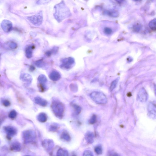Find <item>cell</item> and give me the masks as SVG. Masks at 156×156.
<instances>
[{"mask_svg": "<svg viewBox=\"0 0 156 156\" xmlns=\"http://www.w3.org/2000/svg\"><path fill=\"white\" fill-rule=\"evenodd\" d=\"M10 149L12 151H20L21 149V145L19 142H14L11 144Z\"/></svg>", "mask_w": 156, "mask_h": 156, "instance_id": "cell-15", "label": "cell"}, {"mask_svg": "<svg viewBox=\"0 0 156 156\" xmlns=\"http://www.w3.org/2000/svg\"><path fill=\"white\" fill-rule=\"evenodd\" d=\"M1 27L4 32H9L11 31L13 28L12 24L8 20H4L1 24Z\"/></svg>", "mask_w": 156, "mask_h": 156, "instance_id": "cell-11", "label": "cell"}, {"mask_svg": "<svg viewBox=\"0 0 156 156\" xmlns=\"http://www.w3.org/2000/svg\"><path fill=\"white\" fill-rule=\"evenodd\" d=\"M133 1H139V0H133Z\"/></svg>", "mask_w": 156, "mask_h": 156, "instance_id": "cell-37", "label": "cell"}, {"mask_svg": "<svg viewBox=\"0 0 156 156\" xmlns=\"http://www.w3.org/2000/svg\"><path fill=\"white\" fill-rule=\"evenodd\" d=\"M35 103L43 107H45L47 105L48 102L45 99L40 97H36L34 99Z\"/></svg>", "mask_w": 156, "mask_h": 156, "instance_id": "cell-14", "label": "cell"}, {"mask_svg": "<svg viewBox=\"0 0 156 156\" xmlns=\"http://www.w3.org/2000/svg\"><path fill=\"white\" fill-rule=\"evenodd\" d=\"M60 137L61 139L66 142H69L71 140V137L66 131L64 130L62 132Z\"/></svg>", "mask_w": 156, "mask_h": 156, "instance_id": "cell-17", "label": "cell"}, {"mask_svg": "<svg viewBox=\"0 0 156 156\" xmlns=\"http://www.w3.org/2000/svg\"><path fill=\"white\" fill-rule=\"evenodd\" d=\"M119 79V78H117L111 83L110 87V90L111 91H113L116 88Z\"/></svg>", "mask_w": 156, "mask_h": 156, "instance_id": "cell-22", "label": "cell"}, {"mask_svg": "<svg viewBox=\"0 0 156 156\" xmlns=\"http://www.w3.org/2000/svg\"><path fill=\"white\" fill-rule=\"evenodd\" d=\"M149 26L150 29L153 31H155L156 30V19H153L149 24Z\"/></svg>", "mask_w": 156, "mask_h": 156, "instance_id": "cell-23", "label": "cell"}, {"mask_svg": "<svg viewBox=\"0 0 156 156\" xmlns=\"http://www.w3.org/2000/svg\"><path fill=\"white\" fill-rule=\"evenodd\" d=\"M83 155L86 156H93V154L91 151L89 150H86L83 153Z\"/></svg>", "mask_w": 156, "mask_h": 156, "instance_id": "cell-31", "label": "cell"}, {"mask_svg": "<svg viewBox=\"0 0 156 156\" xmlns=\"http://www.w3.org/2000/svg\"><path fill=\"white\" fill-rule=\"evenodd\" d=\"M104 31L105 33L107 35H110L112 32V30L110 28L108 27L105 28Z\"/></svg>", "mask_w": 156, "mask_h": 156, "instance_id": "cell-30", "label": "cell"}, {"mask_svg": "<svg viewBox=\"0 0 156 156\" xmlns=\"http://www.w3.org/2000/svg\"><path fill=\"white\" fill-rule=\"evenodd\" d=\"M38 81L39 82L40 84H44L47 82V80L45 75H41L38 76Z\"/></svg>", "mask_w": 156, "mask_h": 156, "instance_id": "cell-20", "label": "cell"}, {"mask_svg": "<svg viewBox=\"0 0 156 156\" xmlns=\"http://www.w3.org/2000/svg\"><path fill=\"white\" fill-rule=\"evenodd\" d=\"M54 10L53 16L55 19L59 23L71 16L69 8L63 1L55 6Z\"/></svg>", "mask_w": 156, "mask_h": 156, "instance_id": "cell-1", "label": "cell"}, {"mask_svg": "<svg viewBox=\"0 0 156 156\" xmlns=\"http://www.w3.org/2000/svg\"><path fill=\"white\" fill-rule=\"evenodd\" d=\"M94 135L93 132L88 131L85 135V139L88 144H92L94 141Z\"/></svg>", "mask_w": 156, "mask_h": 156, "instance_id": "cell-13", "label": "cell"}, {"mask_svg": "<svg viewBox=\"0 0 156 156\" xmlns=\"http://www.w3.org/2000/svg\"><path fill=\"white\" fill-rule=\"evenodd\" d=\"M42 62L41 60H39L36 62L35 63L37 66L39 68H41L42 66Z\"/></svg>", "mask_w": 156, "mask_h": 156, "instance_id": "cell-33", "label": "cell"}, {"mask_svg": "<svg viewBox=\"0 0 156 156\" xmlns=\"http://www.w3.org/2000/svg\"><path fill=\"white\" fill-rule=\"evenodd\" d=\"M42 145L47 152H50L54 148V142L51 140L46 139L43 141Z\"/></svg>", "mask_w": 156, "mask_h": 156, "instance_id": "cell-7", "label": "cell"}, {"mask_svg": "<svg viewBox=\"0 0 156 156\" xmlns=\"http://www.w3.org/2000/svg\"><path fill=\"white\" fill-rule=\"evenodd\" d=\"M48 119L47 116L45 113H41L38 114L37 117L38 121L41 123H44L47 121Z\"/></svg>", "mask_w": 156, "mask_h": 156, "instance_id": "cell-16", "label": "cell"}, {"mask_svg": "<svg viewBox=\"0 0 156 156\" xmlns=\"http://www.w3.org/2000/svg\"><path fill=\"white\" fill-rule=\"evenodd\" d=\"M49 78L52 81H56L60 79L61 78V76L57 71H53L50 74Z\"/></svg>", "mask_w": 156, "mask_h": 156, "instance_id": "cell-12", "label": "cell"}, {"mask_svg": "<svg viewBox=\"0 0 156 156\" xmlns=\"http://www.w3.org/2000/svg\"><path fill=\"white\" fill-rule=\"evenodd\" d=\"M23 137L25 143H31L35 141L36 139V134L33 130H26L23 133Z\"/></svg>", "mask_w": 156, "mask_h": 156, "instance_id": "cell-4", "label": "cell"}, {"mask_svg": "<svg viewBox=\"0 0 156 156\" xmlns=\"http://www.w3.org/2000/svg\"><path fill=\"white\" fill-rule=\"evenodd\" d=\"M141 28V26H136L133 28V29L136 32H138L140 30Z\"/></svg>", "mask_w": 156, "mask_h": 156, "instance_id": "cell-34", "label": "cell"}, {"mask_svg": "<svg viewBox=\"0 0 156 156\" xmlns=\"http://www.w3.org/2000/svg\"><path fill=\"white\" fill-rule=\"evenodd\" d=\"M75 59L72 57L66 58L62 60V67L66 69H70L71 66L75 63Z\"/></svg>", "mask_w": 156, "mask_h": 156, "instance_id": "cell-8", "label": "cell"}, {"mask_svg": "<svg viewBox=\"0 0 156 156\" xmlns=\"http://www.w3.org/2000/svg\"><path fill=\"white\" fill-rule=\"evenodd\" d=\"M95 152L98 154H100L102 153V150L101 146L100 145H97L95 148Z\"/></svg>", "mask_w": 156, "mask_h": 156, "instance_id": "cell-27", "label": "cell"}, {"mask_svg": "<svg viewBox=\"0 0 156 156\" xmlns=\"http://www.w3.org/2000/svg\"><path fill=\"white\" fill-rule=\"evenodd\" d=\"M3 105L4 106L6 107L10 106V102L8 100H5L3 102Z\"/></svg>", "mask_w": 156, "mask_h": 156, "instance_id": "cell-32", "label": "cell"}, {"mask_svg": "<svg viewBox=\"0 0 156 156\" xmlns=\"http://www.w3.org/2000/svg\"><path fill=\"white\" fill-rule=\"evenodd\" d=\"M148 110L149 116L153 119L156 118L155 103L151 102L148 104Z\"/></svg>", "mask_w": 156, "mask_h": 156, "instance_id": "cell-9", "label": "cell"}, {"mask_svg": "<svg viewBox=\"0 0 156 156\" xmlns=\"http://www.w3.org/2000/svg\"><path fill=\"white\" fill-rule=\"evenodd\" d=\"M72 106L73 107L76 114H79L81 113V108L79 105H77L76 104H72Z\"/></svg>", "mask_w": 156, "mask_h": 156, "instance_id": "cell-25", "label": "cell"}, {"mask_svg": "<svg viewBox=\"0 0 156 156\" xmlns=\"http://www.w3.org/2000/svg\"><path fill=\"white\" fill-rule=\"evenodd\" d=\"M96 119H97V117L96 115L94 114L89 120V123L91 124H94L96 122Z\"/></svg>", "mask_w": 156, "mask_h": 156, "instance_id": "cell-28", "label": "cell"}, {"mask_svg": "<svg viewBox=\"0 0 156 156\" xmlns=\"http://www.w3.org/2000/svg\"><path fill=\"white\" fill-rule=\"evenodd\" d=\"M4 129L7 135L8 139L10 140L12 137L17 134V130L15 127L12 126H6L4 127Z\"/></svg>", "mask_w": 156, "mask_h": 156, "instance_id": "cell-6", "label": "cell"}, {"mask_svg": "<svg viewBox=\"0 0 156 156\" xmlns=\"http://www.w3.org/2000/svg\"><path fill=\"white\" fill-rule=\"evenodd\" d=\"M27 19L31 23L35 26H40L42 23L43 16L42 14L40 13L39 14L35 15L28 17Z\"/></svg>", "mask_w": 156, "mask_h": 156, "instance_id": "cell-5", "label": "cell"}, {"mask_svg": "<svg viewBox=\"0 0 156 156\" xmlns=\"http://www.w3.org/2000/svg\"><path fill=\"white\" fill-rule=\"evenodd\" d=\"M127 96H128V97H130V96H131V94L130 93H129L128 94Z\"/></svg>", "mask_w": 156, "mask_h": 156, "instance_id": "cell-36", "label": "cell"}, {"mask_svg": "<svg viewBox=\"0 0 156 156\" xmlns=\"http://www.w3.org/2000/svg\"><path fill=\"white\" fill-rule=\"evenodd\" d=\"M53 112L56 117L59 119L63 117L65 111V106L61 102L58 101H54L51 104Z\"/></svg>", "mask_w": 156, "mask_h": 156, "instance_id": "cell-2", "label": "cell"}, {"mask_svg": "<svg viewBox=\"0 0 156 156\" xmlns=\"http://www.w3.org/2000/svg\"><path fill=\"white\" fill-rule=\"evenodd\" d=\"M57 156H67L68 155V151L66 150L62 149V148H59L57 151Z\"/></svg>", "mask_w": 156, "mask_h": 156, "instance_id": "cell-21", "label": "cell"}, {"mask_svg": "<svg viewBox=\"0 0 156 156\" xmlns=\"http://www.w3.org/2000/svg\"><path fill=\"white\" fill-rule=\"evenodd\" d=\"M109 15L112 16V17H117V15L118 14H117V12H110Z\"/></svg>", "mask_w": 156, "mask_h": 156, "instance_id": "cell-35", "label": "cell"}, {"mask_svg": "<svg viewBox=\"0 0 156 156\" xmlns=\"http://www.w3.org/2000/svg\"><path fill=\"white\" fill-rule=\"evenodd\" d=\"M52 0H38L37 4L38 5H44L50 2Z\"/></svg>", "mask_w": 156, "mask_h": 156, "instance_id": "cell-29", "label": "cell"}, {"mask_svg": "<svg viewBox=\"0 0 156 156\" xmlns=\"http://www.w3.org/2000/svg\"><path fill=\"white\" fill-rule=\"evenodd\" d=\"M138 96L139 100L141 102H146L148 100V94L146 90L144 88H142L140 90Z\"/></svg>", "mask_w": 156, "mask_h": 156, "instance_id": "cell-10", "label": "cell"}, {"mask_svg": "<svg viewBox=\"0 0 156 156\" xmlns=\"http://www.w3.org/2000/svg\"><path fill=\"white\" fill-rule=\"evenodd\" d=\"M32 47L30 46L26 48V56L28 58H30L32 55Z\"/></svg>", "mask_w": 156, "mask_h": 156, "instance_id": "cell-19", "label": "cell"}, {"mask_svg": "<svg viewBox=\"0 0 156 156\" xmlns=\"http://www.w3.org/2000/svg\"><path fill=\"white\" fill-rule=\"evenodd\" d=\"M90 97L95 103L99 104H105L107 102L106 96L103 93L99 92H94L91 94Z\"/></svg>", "mask_w": 156, "mask_h": 156, "instance_id": "cell-3", "label": "cell"}, {"mask_svg": "<svg viewBox=\"0 0 156 156\" xmlns=\"http://www.w3.org/2000/svg\"><path fill=\"white\" fill-rule=\"evenodd\" d=\"M17 112L14 110L10 111L9 114V117L12 119H14L17 117Z\"/></svg>", "mask_w": 156, "mask_h": 156, "instance_id": "cell-26", "label": "cell"}, {"mask_svg": "<svg viewBox=\"0 0 156 156\" xmlns=\"http://www.w3.org/2000/svg\"><path fill=\"white\" fill-rule=\"evenodd\" d=\"M21 78L23 81L28 83H31L32 81V77L29 74H24Z\"/></svg>", "mask_w": 156, "mask_h": 156, "instance_id": "cell-18", "label": "cell"}, {"mask_svg": "<svg viewBox=\"0 0 156 156\" xmlns=\"http://www.w3.org/2000/svg\"><path fill=\"white\" fill-rule=\"evenodd\" d=\"M59 127L57 124H52L50 125L49 128L50 131L55 132L59 130Z\"/></svg>", "mask_w": 156, "mask_h": 156, "instance_id": "cell-24", "label": "cell"}]
</instances>
